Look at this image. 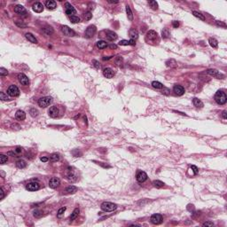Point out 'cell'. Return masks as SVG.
Wrapping results in <instances>:
<instances>
[{
    "instance_id": "6da1fadb",
    "label": "cell",
    "mask_w": 227,
    "mask_h": 227,
    "mask_svg": "<svg viewBox=\"0 0 227 227\" xmlns=\"http://www.w3.org/2000/svg\"><path fill=\"white\" fill-rule=\"evenodd\" d=\"M214 99H215L216 102L217 104H219V105H224L227 101L226 94L223 90H217L215 94V98Z\"/></svg>"
},
{
    "instance_id": "7a4b0ae2",
    "label": "cell",
    "mask_w": 227,
    "mask_h": 227,
    "mask_svg": "<svg viewBox=\"0 0 227 227\" xmlns=\"http://www.w3.org/2000/svg\"><path fill=\"white\" fill-rule=\"evenodd\" d=\"M100 207H101V209H102L103 211H105V212H112V211H114V210H115L117 208V205L113 202L105 201V202H103L102 204H101Z\"/></svg>"
},
{
    "instance_id": "3957f363",
    "label": "cell",
    "mask_w": 227,
    "mask_h": 227,
    "mask_svg": "<svg viewBox=\"0 0 227 227\" xmlns=\"http://www.w3.org/2000/svg\"><path fill=\"white\" fill-rule=\"evenodd\" d=\"M52 102V99L51 97H43V98L39 99L38 100V106L41 108H47Z\"/></svg>"
},
{
    "instance_id": "277c9868",
    "label": "cell",
    "mask_w": 227,
    "mask_h": 227,
    "mask_svg": "<svg viewBox=\"0 0 227 227\" xmlns=\"http://www.w3.org/2000/svg\"><path fill=\"white\" fill-rule=\"evenodd\" d=\"M65 12H66V14L72 17V16H75V14L76 13V10L75 9L73 5H71L69 3H66L65 4Z\"/></svg>"
},
{
    "instance_id": "5b68a950",
    "label": "cell",
    "mask_w": 227,
    "mask_h": 227,
    "mask_svg": "<svg viewBox=\"0 0 227 227\" xmlns=\"http://www.w3.org/2000/svg\"><path fill=\"white\" fill-rule=\"evenodd\" d=\"M97 31V28L94 25H90L85 30V37L86 38H91L95 35Z\"/></svg>"
},
{
    "instance_id": "8992f818",
    "label": "cell",
    "mask_w": 227,
    "mask_h": 227,
    "mask_svg": "<svg viewBox=\"0 0 227 227\" xmlns=\"http://www.w3.org/2000/svg\"><path fill=\"white\" fill-rule=\"evenodd\" d=\"M207 73L208 74L209 76H213V77H216V78H217V79H223L225 77V76H224L222 73H220L218 70H217V69H209L207 70Z\"/></svg>"
},
{
    "instance_id": "52a82bcc",
    "label": "cell",
    "mask_w": 227,
    "mask_h": 227,
    "mask_svg": "<svg viewBox=\"0 0 227 227\" xmlns=\"http://www.w3.org/2000/svg\"><path fill=\"white\" fill-rule=\"evenodd\" d=\"M7 94L11 97H17L20 94V90L16 85H11L7 90Z\"/></svg>"
},
{
    "instance_id": "ba28073f",
    "label": "cell",
    "mask_w": 227,
    "mask_h": 227,
    "mask_svg": "<svg viewBox=\"0 0 227 227\" xmlns=\"http://www.w3.org/2000/svg\"><path fill=\"white\" fill-rule=\"evenodd\" d=\"M158 38V35H157V33L154 30H149L148 32H147V37H146V40H147V42H154L155 40Z\"/></svg>"
},
{
    "instance_id": "9c48e42d",
    "label": "cell",
    "mask_w": 227,
    "mask_h": 227,
    "mask_svg": "<svg viewBox=\"0 0 227 227\" xmlns=\"http://www.w3.org/2000/svg\"><path fill=\"white\" fill-rule=\"evenodd\" d=\"M61 31L67 37H75L76 36V32L73 30H71L69 26H62L61 27Z\"/></svg>"
},
{
    "instance_id": "30bf717a",
    "label": "cell",
    "mask_w": 227,
    "mask_h": 227,
    "mask_svg": "<svg viewBox=\"0 0 227 227\" xmlns=\"http://www.w3.org/2000/svg\"><path fill=\"white\" fill-rule=\"evenodd\" d=\"M150 220H151L152 224H154V225H160L162 222V216L160 214H154V215H152Z\"/></svg>"
},
{
    "instance_id": "8fae6325",
    "label": "cell",
    "mask_w": 227,
    "mask_h": 227,
    "mask_svg": "<svg viewBox=\"0 0 227 227\" xmlns=\"http://www.w3.org/2000/svg\"><path fill=\"white\" fill-rule=\"evenodd\" d=\"M18 78H19V82L21 83L22 85H29L30 84V79L25 74H19Z\"/></svg>"
},
{
    "instance_id": "7c38bea8",
    "label": "cell",
    "mask_w": 227,
    "mask_h": 227,
    "mask_svg": "<svg viewBox=\"0 0 227 227\" xmlns=\"http://www.w3.org/2000/svg\"><path fill=\"white\" fill-rule=\"evenodd\" d=\"M40 188V186L38 183H36V182H30L26 186V189L30 192H35V191H37Z\"/></svg>"
},
{
    "instance_id": "4fadbf2b",
    "label": "cell",
    "mask_w": 227,
    "mask_h": 227,
    "mask_svg": "<svg viewBox=\"0 0 227 227\" xmlns=\"http://www.w3.org/2000/svg\"><path fill=\"white\" fill-rule=\"evenodd\" d=\"M48 114H49L50 117L51 118H56L59 116V108H57V107H51V108H50L49 111H48Z\"/></svg>"
},
{
    "instance_id": "5bb4252c",
    "label": "cell",
    "mask_w": 227,
    "mask_h": 227,
    "mask_svg": "<svg viewBox=\"0 0 227 227\" xmlns=\"http://www.w3.org/2000/svg\"><path fill=\"white\" fill-rule=\"evenodd\" d=\"M136 178H137V181L138 183H144L145 181H147V174L144 171H139L137 174Z\"/></svg>"
},
{
    "instance_id": "9a60e30c",
    "label": "cell",
    "mask_w": 227,
    "mask_h": 227,
    "mask_svg": "<svg viewBox=\"0 0 227 227\" xmlns=\"http://www.w3.org/2000/svg\"><path fill=\"white\" fill-rule=\"evenodd\" d=\"M60 180L58 178H52L49 182V186L52 189H55L59 186Z\"/></svg>"
},
{
    "instance_id": "2e32d148",
    "label": "cell",
    "mask_w": 227,
    "mask_h": 227,
    "mask_svg": "<svg viewBox=\"0 0 227 227\" xmlns=\"http://www.w3.org/2000/svg\"><path fill=\"white\" fill-rule=\"evenodd\" d=\"M14 12H16L17 14H20V15H25L27 13V11H26L25 7L21 5H16L14 7Z\"/></svg>"
},
{
    "instance_id": "e0dca14e",
    "label": "cell",
    "mask_w": 227,
    "mask_h": 227,
    "mask_svg": "<svg viewBox=\"0 0 227 227\" xmlns=\"http://www.w3.org/2000/svg\"><path fill=\"white\" fill-rule=\"evenodd\" d=\"M103 75L107 78H112L113 76H115V72H114V70L112 69L107 68V69H105L103 70Z\"/></svg>"
},
{
    "instance_id": "ac0fdd59",
    "label": "cell",
    "mask_w": 227,
    "mask_h": 227,
    "mask_svg": "<svg viewBox=\"0 0 227 227\" xmlns=\"http://www.w3.org/2000/svg\"><path fill=\"white\" fill-rule=\"evenodd\" d=\"M173 91L176 93L178 96H182L185 93V89L181 85H175L173 88Z\"/></svg>"
},
{
    "instance_id": "d6986e66",
    "label": "cell",
    "mask_w": 227,
    "mask_h": 227,
    "mask_svg": "<svg viewBox=\"0 0 227 227\" xmlns=\"http://www.w3.org/2000/svg\"><path fill=\"white\" fill-rule=\"evenodd\" d=\"M107 39L109 40V41H115V40L117 39V35H116V33H115L114 31H110V30H108V31H107Z\"/></svg>"
},
{
    "instance_id": "ffe728a7",
    "label": "cell",
    "mask_w": 227,
    "mask_h": 227,
    "mask_svg": "<svg viewBox=\"0 0 227 227\" xmlns=\"http://www.w3.org/2000/svg\"><path fill=\"white\" fill-rule=\"evenodd\" d=\"M45 6H46L49 10H54V9H56V7H57V3L55 2V1H53V0H48V1H46V3H45Z\"/></svg>"
},
{
    "instance_id": "44dd1931",
    "label": "cell",
    "mask_w": 227,
    "mask_h": 227,
    "mask_svg": "<svg viewBox=\"0 0 227 227\" xmlns=\"http://www.w3.org/2000/svg\"><path fill=\"white\" fill-rule=\"evenodd\" d=\"M77 190H78V188L76 187V186H68V187L65 189V193H67V194H73V193H76L77 192Z\"/></svg>"
},
{
    "instance_id": "7402d4cb",
    "label": "cell",
    "mask_w": 227,
    "mask_h": 227,
    "mask_svg": "<svg viewBox=\"0 0 227 227\" xmlns=\"http://www.w3.org/2000/svg\"><path fill=\"white\" fill-rule=\"evenodd\" d=\"M15 118L17 120H19V121H23L26 118V114L22 110H18L17 112H16V114H15Z\"/></svg>"
},
{
    "instance_id": "603a6c76",
    "label": "cell",
    "mask_w": 227,
    "mask_h": 227,
    "mask_svg": "<svg viewBox=\"0 0 227 227\" xmlns=\"http://www.w3.org/2000/svg\"><path fill=\"white\" fill-rule=\"evenodd\" d=\"M33 11L36 12H42L44 11V5L39 2L36 3V4H34V5H33Z\"/></svg>"
},
{
    "instance_id": "cb8c5ba5",
    "label": "cell",
    "mask_w": 227,
    "mask_h": 227,
    "mask_svg": "<svg viewBox=\"0 0 227 227\" xmlns=\"http://www.w3.org/2000/svg\"><path fill=\"white\" fill-rule=\"evenodd\" d=\"M120 45H135L136 43H135V40H121L119 42Z\"/></svg>"
},
{
    "instance_id": "d4e9b609",
    "label": "cell",
    "mask_w": 227,
    "mask_h": 227,
    "mask_svg": "<svg viewBox=\"0 0 227 227\" xmlns=\"http://www.w3.org/2000/svg\"><path fill=\"white\" fill-rule=\"evenodd\" d=\"M25 37H26V38H27L30 43L37 44V39L35 37V36H33V35L31 34V33H27V34L25 35Z\"/></svg>"
},
{
    "instance_id": "484cf974",
    "label": "cell",
    "mask_w": 227,
    "mask_h": 227,
    "mask_svg": "<svg viewBox=\"0 0 227 227\" xmlns=\"http://www.w3.org/2000/svg\"><path fill=\"white\" fill-rule=\"evenodd\" d=\"M126 13H127L128 20H129V21H132V20H133V14H132V12H131V10H130V7H129V5L126 6Z\"/></svg>"
},
{
    "instance_id": "4316f807",
    "label": "cell",
    "mask_w": 227,
    "mask_h": 227,
    "mask_svg": "<svg viewBox=\"0 0 227 227\" xmlns=\"http://www.w3.org/2000/svg\"><path fill=\"white\" fill-rule=\"evenodd\" d=\"M129 37H131L132 40H135L137 39L138 37V31L136 30H129Z\"/></svg>"
},
{
    "instance_id": "83f0119b",
    "label": "cell",
    "mask_w": 227,
    "mask_h": 227,
    "mask_svg": "<svg viewBox=\"0 0 227 227\" xmlns=\"http://www.w3.org/2000/svg\"><path fill=\"white\" fill-rule=\"evenodd\" d=\"M193 105L195 106L196 108H202L203 107V103H202V101L200 99H197V98H194L193 99Z\"/></svg>"
},
{
    "instance_id": "f1b7e54d",
    "label": "cell",
    "mask_w": 227,
    "mask_h": 227,
    "mask_svg": "<svg viewBox=\"0 0 227 227\" xmlns=\"http://www.w3.org/2000/svg\"><path fill=\"white\" fill-rule=\"evenodd\" d=\"M16 166L19 168H24L27 166V163H26V161H23V160H19V161L16 162Z\"/></svg>"
},
{
    "instance_id": "f546056e",
    "label": "cell",
    "mask_w": 227,
    "mask_h": 227,
    "mask_svg": "<svg viewBox=\"0 0 227 227\" xmlns=\"http://www.w3.org/2000/svg\"><path fill=\"white\" fill-rule=\"evenodd\" d=\"M79 212H80V210H79V208H75L73 211V213L71 214L70 216V220L71 221H73V220H75L76 218V217H78L79 215Z\"/></svg>"
},
{
    "instance_id": "4dcf8cb0",
    "label": "cell",
    "mask_w": 227,
    "mask_h": 227,
    "mask_svg": "<svg viewBox=\"0 0 227 227\" xmlns=\"http://www.w3.org/2000/svg\"><path fill=\"white\" fill-rule=\"evenodd\" d=\"M208 42H209V44L210 46L213 47V48H217L218 47V42L217 41V39H215V38H209L208 39Z\"/></svg>"
},
{
    "instance_id": "1f68e13d",
    "label": "cell",
    "mask_w": 227,
    "mask_h": 227,
    "mask_svg": "<svg viewBox=\"0 0 227 227\" xmlns=\"http://www.w3.org/2000/svg\"><path fill=\"white\" fill-rule=\"evenodd\" d=\"M107 46H108V44L105 41L100 40V41L97 42V47H98L99 49H105Z\"/></svg>"
},
{
    "instance_id": "d6a6232c",
    "label": "cell",
    "mask_w": 227,
    "mask_h": 227,
    "mask_svg": "<svg viewBox=\"0 0 227 227\" xmlns=\"http://www.w3.org/2000/svg\"><path fill=\"white\" fill-rule=\"evenodd\" d=\"M152 86L154 87V88L155 89H162L164 88L163 84L161 83H160V82H157V81H154L153 83H152Z\"/></svg>"
},
{
    "instance_id": "836d02e7",
    "label": "cell",
    "mask_w": 227,
    "mask_h": 227,
    "mask_svg": "<svg viewBox=\"0 0 227 227\" xmlns=\"http://www.w3.org/2000/svg\"><path fill=\"white\" fill-rule=\"evenodd\" d=\"M193 16H195L196 18H198L199 20H205V17H204V15L201 14L200 12H197V11H193Z\"/></svg>"
},
{
    "instance_id": "e575fe53",
    "label": "cell",
    "mask_w": 227,
    "mask_h": 227,
    "mask_svg": "<svg viewBox=\"0 0 227 227\" xmlns=\"http://www.w3.org/2000/svg\"><path fill=\"white\" fill-rule=\"evenodd\" d=\"M68 179L70 181H76V176L74 174L72 170H69V174H68Z\"/></svg>"
},
{
    "instance_id": "d590c367",
    "label": "cell",
    "mask_w": 227,
    "mask_h": 227,
    "mask_svg": "<svg viewBox=\"0 0 227 227\" xmlns=\"http://www.w3.org/2000/svg\"><path fill=\"white\" fill-rule=\"evenodd\" d=\"M153 185H154V187H156V188H161L164 186V183L160 180H154V182H153Z\"/></svg>"
},
{
    "instance_id": "8d00e7d4",
    "label": "cell",
    "mask_w": 227,
    "mask_h": 227,
    "mask_svg": "<svg viewBox=\"0 0 227 227\" xmlns=\"http://www.w3.org/2000/svg\"><path fill=\"white\" fill-rule=\"evenodd\" d=\"M148 5H150V7L154 10H157L158 9V3L156 1H149Z\"/></svg>"
},
{
    "instance_id": "74e56055",
    "label": "cell",
    "mask_w": 227,
    "mask_h": 227,
    "mask_svg": "<svg viewBox=\"0 0 227 227\" xmlns=\"http://www.w3.org/2000/svg\"><path fill=\"white\" fill-rule=\"evenodd\" d=\"M59 160V155L58 154H52L50 156V161H52V162H55V161H58Z\"/></svg>"
},
{
    "instance_id": "f35d334b",
    "label": "cell",
    "mask_w": 227,
    "mask_h": 227,
    "mask_svg": "<svg viewBox=\"0 0 227 227\" xmlns=\"http://www.w3.org/2000/svg\"><path fill=\"white\" fill-rule=\"evenodd\" d=\"M43 32H44V33L46 35V36H50V35H51L52 33H53V30H52L51 27L44 28V30H43Z\"/></svg>"
},
{
    "instance_id": "ab89813d",
    "label": "cell",
    "mask_w": 227,
    "mask_h": 227,
    "mask_svg": "<svg viewBox=\"0 0 227 227\" xmlns=\"http://www.w3.org/2000/svg\"><path fill=\"white\" fill-rule=\"evenodd\" d=\"M15 25L17 26V27H19V28H20V29H25V28H27L28 27V25L26 24V23H24V22H22V21H15Z\"/></svg>"
},
{
    "instance_id": "60d3db41",
    "label": "cell",
    "mask_w": 227,
    "mask_h": 227,
    "mask_svg": "<svg viewBox=\"0 0 227 227\" xmlns=\"http://www.w3.org/2000/svg\"><path fill=\"white\" fill-rule=\"evenodd\" d=\"M8 158L7 156H5V154H0V163L5 164V162H7Z\"/></svg>"
},
{
    "instance_id": "b9f144b4",
    "label": "cell",
    "mask_w": 227,
    "mask_h": 227,
    "mask_svg": "<svg viewBox=\"0 0 227 227\" xmlns=\"http://www.w3.org/2000/svg\"><path fill=\"white\" fill-rule=\"evenodd\" d=\"M161 35H162L163 38H168L169 37V31H168V29H163V30L161 32Z\"/></svg>"
},
{
    "instance_id": "7bdbcfd3",
    "label": "cell",
    "mask_w": 227,
    "mask_h": 227,
    "mask_svg": "<svg viewBox=\"0 0 227 227\" xmlns=\"http://www.w3.org/2000/svg\"><path fill=\"white\" fill-rule=\"evenodd\" d=\"M0 99L2 100V101H5V100L9 99V98H8V95L6 94V93L1 92L0 93Z\"/></svg>"
},
{
    "instance_id": "ee69618b",
    "label": "cell",
    "mask_w": 227,
    "mask_h": 227,
    "mask_svg": "<svg viewBox=\"0 0 227 227\" xmlns=\"http://www.w3.org/2000/svg\"><path fill=\"white\" fill-rule=\"evenodd\" d=\"M70 20L72 23H78V22H80V18L75 15V16L70 17Z\"/></svg>"
},
{
    "instance_id": "f6af8a7d",
    "label": "cell",
    "mask_w": 227,
    "mask_h": 227,
    "mask_svg": "<svg viewBox=\"0 0 227 227\" xmlns=\"http://www.w3.org/2000/svg\"><path fill=\"white\" fill-rule=\"evenodd\" d=\"M30 113V115H31V116H33V117H36V116L38 115V111H37L36 108H31Z\"/></svg>"
},
{
    "instance_id": "bcb514c9",
    "label": "cell",
    "mask_w": 227,
    "mask_h": 227,
    "mask_svg": "<svg viewBox=\"0 0 227 227\" xmlns=\"http://www.w3.org/2000/svg\"><path fill=\"white\" fill-rule=\"evenodd\" d=\"M7 75H8L7 69H5V68H1V69H0V76H7Z\"/></svg>"
},
{
    "instance_id": "7dc6e473",
    "label": "cell",
    "mask_w": 227,
    "mask_h": 227,
    "mask_svg": "<svg viewBox=\"0 0 227 227\" xmlns=\"http://www.w3.org/2000/svg\"><path fill=\"white\" fill-rule=\"evenodd\" d=\"M66 211V207H60L59 209V211H58V213H57V215H58V217H60L61 216L63 215L64 214V212Z\"/></svg>"
},
{
    "instance_id": "c3c4849f",
    "label": "cell",
    "mask_w": 227,
    "mask_h": 227,
    "mask_svg": "<svg viewBox=\"0 0 227 227\" xmlns=\"http://www.w3.org/2000/svg\"><path fill=\"white\" fill-rule=\"evenodd\" d=\"M91 17H92V14H91V12H86L85 14H84V19H85L86 20H90V19H91Z\"/></svg>"
},
{
    "instance_id": "681fc988",
    "label": "cell",
    "mask_w": 227,
    "mask_h": 227,
    "mask_svg": "<svg viewBox=\"0 0 227 227\" xmlns=\"http://www.w3.org/2000/svg\"><path fill=\"white\" fill-rule=\"evenodd\" d=\"M34 217H37V218H39V217H42V212L40 210H36L34 212Z\"/></svg>"
},
{
    "instance_id": "f907efd6",
    "label": "cell",
    "mask_w": 227,
    "mask_h": 227,
    "mask_svg": "<svg viewBox=\"0 0 227 227\" xmlns=\"http://www.w3.org/2000/svg\"><path fill=\"white\" fill-rule=\"evenodd\" d=\"M191 169L193 171V174H194V175H197L198 172H199L198 168L196 166H194V165H192V166H191Z\"/></svg>"
},
{
    "instance_id": "816d5d0a",
    "label": "cell",
    "mask_w": 227,
    "mask_h": 227,
    "mask_svg": "<svg viewBox=\"0 0 227 227\" xmlns=\"http://www.w3.org/2000/svg\"><path fill=\"white\" fill-rule=\"evenodd\" d=\"M115 63H116V65L120 66V65L122 63V57H118L117 59H116V60H115Z\"/></svg>"
},
{
    "instance_id": "f5cc1de1",
    "label": "cell",
    "mask_w": 227,
    "mask_h": 227,
    "mask_svg": "<svg viewBox=\"0 0 227 227\" xmlns=\"http://www.w3.org/2000/svg\"><path fill=\"white\" fill-rule=\"evenodd\" d=\"M203 226H213L214 225V224H213L212 222H205L203 223Z\"/></svg>"
},
{
    "instance_id": "db71d44e",
    "label": "cell",
    "mask_w": 227,
    "mask_h": 227,
    "mask_svg": "<svg viewBox=\"0 0 227 227\" xmlns=\"http://www.w3.org/2000/svg\"><path fill=\"white\" fill-rule=\"evenodd\" d=\"M217 26H220V27L226 28V25H225V23H224V22H221V21H217Z\"/></svg>"
},
{
    "instance_id": "11a10c76",
    "label": "cell",
    "mask_w": 227,
    "mask_h": 227,
    "mask_svg": "<svg viewBox=\"0 0 227 227\" xmlns=\"http://www.w3.org/2000/svg\"><path fill=\"white\" fill-rule=\"evenodd\" d=\"M172 25H173V27L175 28V29H178V28L179 27V23H178V21H176V20H174V21L172 22Z\"/></svg>"
},
{
    "instance_id": "9f6ffc18",
    "label": "cell",
    "mask_w": 227,
    "mask_h": 227,
    "mask_svg": "<svg viewBox=\"0 0 227 227\" xmlns=\"http://www.w3.org/2000/svg\"><path fill=\"white\" fill-rule=\"evenodd\" d=\"M226 110H225V111H223V113H222V117L224 118L225 120H226L227 119V115H226Z\"/></svg>"
},
{
    "instance_id": "6f0895ef",
    "label": "cell",
    "mask_w": 227,
    "mask_h": 227,
    "mask_svg": "<svg viewBox=\"0 0 227 227\" xmlns=\"http://www.w3.org/2000/svg\"><path fill=\"white\" fill-rule=\"evenodd\" d=\"M93 63H94V66H95L97 69H99V68L100 67L99 65V62L97 60H93Z\"/></svg>"
},
{
    "instance_id": "680465c9",
    "label": "cell",
    "mask_w": 227,
    "mask_h": 227,
    "mask_svg": "<svg viewBox=\"0 0 227 227\" xmlns=\"http://www.w3.org/2000/svg\"><path fill=\"white\" fill-rule=\"evenodd\" d=\"M41 161H43V162H46V161H48V158H47V157H42Z\"/></svg>"
},
{
    "instance_id": "91938a15",
    "label": "cell",
    "mask_w": 227,
    "mask_h": 227,
    "mask_svg": "<svg viewBox=\"0 0 227 227\" xmlns=\"http://www.w3.org/2000/svg\"><path fill=\"white\" fill-rule=\"evenodd\" d=\"M15 152H16L17 154H19V153H20V152H21V147H17V148L15 149Z\"/></svg>"
},
{
    "instance_id": "94428289",
    "label": "cell",
    "mask_w": 227,
    "mask_h": 227,
    "mask_svg": "<svg viewBox=\"0 0 227 227\" xmlns=\"http://www.w3.org/2000/svg\"><path fill=\"white\" fill-rule=\"evenodd\" d=\"M4 197H5V194H4V190H3V188H1V199H4Z\"/></svg>"
},
{
    "instance_id": "6125c7cd",
    "label": "cell",
    "mask_w": 227,
    "mask_h": 227,
    "mask_svg": "<svg viewBox=\"0 0 227 227\" xmlns=\"http://www.w3.org/2000/svg\"><path fill=\"white\" fill-rule=\"evenodd\" d=\"M110 48H112V49H113V48H114V49H116V48H117V46H116L115 44H111V45H110Z\"/></svg>"
},
{
    "instance_id": "be15d7a7",
    "label": "cell",
    "mask_w": 227,
    "mask_h": 227,
    "mask_svg": "<svg viewBox=\"0 0 227 227\" xmlns=\"http://www.w3.org/2000/svg\"><path fill=\"white\" fill-rule=\"evenodd\" d=\"M108 3H111V4H116V3H118L117 1H108Z\"/></svg>"
}]
</instances>
